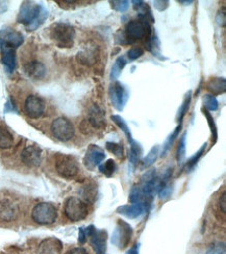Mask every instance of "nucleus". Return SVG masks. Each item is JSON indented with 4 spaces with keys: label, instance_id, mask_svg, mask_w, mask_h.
I'll list each match as a JSON object with an SVG mask.
<instances>
[{
    "label": "nucleus",
    "instance_id": "c03bdc74",
    "mask_svg": "<svg viewBox=\"0 0 226 254\" xmlns=\"http://www.w3.org/2000/svg\"><path fill=\"white\" fill-rule=\"evenodd\" d=\"M153 4H154V7H155L157 10H159V12H163V10H165V9L168 8V6H169V1H165V0L163 1V0H159V1H154Z\"/></svg>",
    "mask_w": 226,
    "mask_h": 254
},
{
    "label": "nucleus",
    "instance_id": "3c124183",
    "mask_svg": "<svg viewBox=\"0 0 226 254\" xmlns=\"http://www.w3.org/2000/svg\"><path fill=\"white\" fill-rule=\"evenodd\" d=\"M126 254H139V245H134L131 249L127 250Z\"/></svg>",
    "mask_w": 226,
    "mask_h": 254
},
{
    "label": "nucleus",
    "instance_id": "412c9836",
    "mask_svg": "<svg viewBox=\"0 0 226 254\" xmlns=\"http://www.w3.org/2000/svg\"><path fill=\"white\" fill-rule=\"evenodd\" d=\"M97 51L96 48H87L80 52H78L77 55V60L79 61V63L83 64V65L87 66H92L96 63L97 60Z\"/></svg>",
    "mask_w": 226,
    "mask_h": 254
},
{
    "label": "nucleus",
    "instance_id": "5701e85b",
    "mask_svg": "<svg viewBox=\"0 0 226 254\" xmlns=\"http://www.w3.org/2000/svg\"><path fill=\"white\" fill-rule=\"evenodd\" d=\"M14 135L5 127L0 126V148L1 149H9L14 146Z\"/></svg>",
    "mask_w": 226,
    "mask_h": 254
},
{
    "label": "nucleus",
    "instance_id": "4be33fe9",
    "mask_svg": "<svg viewBox=\"0 0 226 254\" xmlns=\"http://www.w3.org/2000/svg\"><path fill=\"white\" fill-rule=\"evenodd\" d=\"M208 90L212 93V95H219L225 92L226 90V80L225 78L221 77H215L212 78L208 84H207Z\"/></svg>",
    "mask_w": 226,
    "mask_h": 254
},
{
    "label": "nucleus",
    "instance_id": "2eb2a0df",
    "mask_svg": "<svg viewBox=\"0 0 226 254\" xmlns=\"http://www.w3.org/2000/svg\"><path fill=\"white\" fill-rule=\"evenodd\" d=\"M89 124L95 129H103L106 126L105 111L99 104H93L88 113Z\"/></svg>",
    "mask_w": 226,
    "mask_h": 254
},
{
    "label": "nucleus",
    "instance_id": "37998d69",
    "mask_svg": "<svg viewBox=\"0 0 226 254\" xmlns=\"http://www.w3.org/2000/svg\"><path fill=\"white\" fill-rule=\"evenodd\" d=\"M218 205H219V209L221 213L225 215V213H226V194H225V192H223L222 195L220 196L219 201H218Z\"/></svg>",
    "mask_w": 226,
    "mask_h": 254
},
{
    "label": "nucleus",
    "instance_id": "f257e3e1",
    "mask_svg": "<svg viewBox=\"0 0 226 254\" xmlns=\"http://www.w3.org/2000/svg\"><path fill=\"white\" fill-rule=\"evenodd\" d=\"M48 17L47 9L34 2H24L21 5L18 22L26 26L28 30H35L41 26Z\"/></svg>",
    "mask_w": 226,
    "mask_h": 254
},
{
    "label": "nucleus",
    "instance_id": "39448f33",
    "mask_svg": "<svg viewBox=\"0 0 226 254\" xmlns=\"http://www.w3.org/2000/svg\"><path fill=\"white\" fill-rule=\"evenodd\" d=\"M57 218L58 210L56 206L48 202L37 204L31 211V219L40 225H50L55 223Z\"/></svg>",
    "mask_w": 226,
    "mask_h": 254
},
{
    "label": "nucleus",
    "instance_id": "4468645a",
    "mask_svg": "<svg viewBox=\"0 0 226 254\" xmlns=\"http://www.w3.org/2000/svg\"><path fill=\"white\" fill-rule=\"evenodd\" d=\"M104 158H105V153L101 148H99L96 145H91L88 148L87 153L84 155L83 163L88 169L93 170L94 168L99 166L104 161Z\"/></svg>",
    "mask_w": 226,
    "mask_h": 254
},
{
    "label": "nucleus",
    "instance_id": "7ed1b4c3",
    "mask_svg": "<svg viewBox=\"0 0 226 254\" xmlns=\"http://www.w3.org/2000/svg\"><path fill=\"white\" fill-rule=\"evenodd\" d=\"M127 44H133L138 40L151 36V27L149 23L143 20H131L122 31Z\"/></svg>",
    "mask_w": 226,
    "mask_h": 254
},
{
    "label": "nucleus",
    "instance_id": "864d4df0",
    "mask_svg": "<svg viewBox=\"0 0 226 254\" xmlns=\"http://www.w3.org/2000/svg\"><path fill=\"white\" fill-rule=\"evenodd\" d=\"M179 3H184V5H191L194 1L193 0H189V1H184V0H178Z\"/></svg>",
    "mask_w": 226,
    "mask_h": 254
},
{
    "label": "nucleus",
    "instance_id": "de8ad7c7",
    "mask_svg": "<svg viewBox=\"0 0 226 254\" xmlns=\"http://www.w3.org/2000/svg\"><path fill=\"white\" fill-rule=\"evenodd\" d=\"M66 254H87V251L82 247H75L69 250Z\"/></svg>",
    "mask_w": 226,
    "mask_h": 254
},
{
    "label": "nucleus",
    "instance_id": "e433bc0d",
    "mask_svg": "<svg viewBox=\"0 0 226 254\" xmlns=\"http://www.w3.org/2000/svg\"><path fill=\"white\" fill-rule=\"evenodd\" d=\"M206 254H226V247L223 242H215L207 249Z\"/></svg>",
    "mask_w": 226,
    "mask_h": 254
},
{
    "label": "nucleus",
    "instance_id": "f8f14e48",
    "mask_svg": "<svg viewBox=\"0 0 226 254\" xmlns=\"http://www.w3.org/2000/svg\"><path fill=\"white\" fill-rule=\"evenodd\" d=\"M25 114L31 119H38L45 112V102L37 95H29L24 102Z\"/></svg>",
    "mask_w": 226,
    "mask_h": 254
},
{
    "label": "nucleus",
    "instance_id": "603ef678",
    "mask_svg": "<svg viewBox=\"0 0 226 254\" xmlns=\"http://www.w3.org/2000/svg\"><path fill=\"white\" fill-rule=\"evenodd\" d=\"M5 9H6V2H3V1H0V14H1V13H3Z\"/></svg>",
    "mask_w": 226,
    "mask_h": 254
},
{
    "label": "nucleus",
    "instance_id": "a18cd8bd",
    "mask_svg": "<svg viewBox=\"0 0 226 254\" xmlns=\"http://www.w3.org/2000/svg\"><path fill=\"white\" fill-rule=\"evenodd\" d=\"M216 21H217V23H218V25H220V26H225V21H226V18H225V12L224 10H220V12L218 13V15H217V17H216Z\"/></svg>",
    "mask_w": 226,
    "mask_h": 254
},
{
    "label": "nucleus",
    "instance_id": "c756f323",
    "mask_svg": "<svg viewBox=\"0 0 226 254\" xmlns=\"http://www.w3.org/2000/svg\"><path fill=\"white\" fill-rule=\"evenodd\" d=\"M191 100H192V93H191V92H189V93L187 94V96H186L185 100L182 101L181 107H180V108H179V110H178L177 117H176L177 122H179V123H181V122H182V119H184V117L186 116V114H187V113H188V111H189Z\"/></svg>",
    "mask_w": 226,
    "mask_h": 254
},
{
    "label": "nucleus",
    "instance_id": "423d86ee",
    "mask_svg": "<svg viewBox=\"0 0 226 254\" xmlns=\"http://www.w3.org/2000/svg\"><path fill=\"white\" fill-rule=\"evenodd\" d=\"M56 170L61 177L72 179L78 175L79 166L73 156L58 154L56 157Z\"/></svg>",
    "mask_w": 226,
    "mask_h": 254
},
{
    "label": "nucleus",
    "instance_id": "79ce46f5",
    "mask_svg": "<svg viewBox=\"0 0 226 254\" xmlns=\"http://www.w3.org/2000/svg\"><path fill=\"white\" fill-rule=\"evenodd\" d=\"M172 194V187L168 184L164 187H161L159 190H158V196H159V199L160 200H166L167 198H169Z\"/></svg>",
    "mask_w": 226,
    "mask_h": 254
},
{
    "label": "nucleus",
    "instance_id": "ddd939ff",
    "mask_svg": "<svg viewBox=\"0 0 226 254\" xmlns=\"http://www.w3.org/2000/svg\"><path fill=\"white\" fill-rule=\"evenodd\" d=\"M21 161L29 168H37L42 163V150L36 145L25 147L21 153Z\"/></svg>",
    "mask_w": 226,
    "mask_h": 254
},
{
    "label": "nucleus",
    "instance_id": "58836bf2",
    "mask_svg": "<svg viewBox=\"0 0 226 254\" xmlns=\"http://www.w3.org/2000/svg\"><path fill=\"white\" fill-rule=\"evenodd\" d=\"M110 3L112 8L119 13L126 12L129 7V2L126 1V0H113V1H110Z\"/></svg>",
    "mask_w": 226,
    "mask_h": 254
},
{
    "label": "nucleus",
    "instance_id": "6ab92c4d",
    "mask_svg": "<svg viewBox=\"0 0 226 254\" xmlns=\"http://www.w3.org/2000/svg\"><path fill=\"white\" fill-rule=\"evenodd\" d=\"M19 208L10 201L4 200L0 202V219L3 221H13L18 217Z\"/></svg>",
    "mask_w": 226,
    "mask_h": 254
},
{
    "label": "nucleus",
    "instance_id": "f03ea898",
    "mask_svg": "<svg viewBox=\"0 0 226 254\" xmlns=\"http://www.w3.org/2000/svg\"><path fill=\"white\" fill-rule=\"evenodd\" d=\"M75 29L68 23L59 22L50 29V38L60 48H71L75 40Z\"/></svg>",
    "mask_w": 226,
    "mask_h": 254
},
{
    "label": "nucleus",
    "instance_id": "c9c22d12",
    "mask_svg": "<svg viewBox=\"0 0 226 254\" xmlns=\"http://www.w3.org/2000/svg\"><path fill=\"white\" fill-rule=\"evenodd\" d=\"M186 140H187V132L181 135L178 149H177V162L178 164H182L186 158Z\"/></svg>",
    "mask_w": 226,
    "mask_h": 254
},
{
    "label": "nucleus",
    "instance_id": "a19ab883",
    "mask_svg": "<svg viewBox=\"0 0 226 254\" xmlns=\"http://www.w3.org/2000/svg\"><path fill=\"white\" fill-rule=\"evenodd\" d=\"M143 55H144V50L141 47H133L129 49L126 54L128 60L131 61H135L139 58H141Z\"/></svg>",
    "mask_w": 226,
    "mask_h": 254
},
{
    "label": "nucleus",
    "instance_id": "a878e982",
    "mask_svg": "<svg viewBox=\"0 0 226 254\" xmlns=\"http://www.w3.org/2000/svg\"><path fill=\"white\" fill-rule=\"evenodd\" d=\"M181 128H182V123H179V125L176 127L175 130L168 136V139L166 140V142H165V144L163 146V150H161V156H166L167 155V153L171 149V147L173 146L175 140L177 139V136L179 135V132H180Z\"/></svg>",
    "mask_w": 226,
    "mask_h": 254
},
{
    "label": "nucleus",
    "instance_id": "09e8293b",
    "mask_svg": "<svg viewBox=\"0 0 226 254\" xmlns=\"http://www.w3.org/2000/svg\"><path fill=\"white\" fill-rule=\"evenodd\" d=\"M87 236H85V232H84V228L80 227L79 228V232H78V241L80 244H84L85 242H87Z\"/></svg>",
    "mask_w": 226,
    "mask_h": 254
},
{
    "label": "nucleus",
    "instance_id": "ea45409f",
    "mask_svg": "<svg viewBox=\"0 0 226 254\" xmlns=\"http://www.w3.org/2000/svg\"><path fill=\"white\" fill-rule=\"evenodd\" d=\"M106 149L109 150L110 152H112L113 154H115L118 157H122L123 156V146L120 144L117 143H113V142H107L105 144Z\"/></svg>",
    "mask_w": 226,
    "mask_h": 254
},
{
    "label": "nucleus",
    "instance_id": "c85d7f7f",
    "mask_svg": "<svg viewBox=\"0 0 226 254\" xmlns=\"http://www.w3.org/2000/svg\"><path fill=\"white\" fill-rule=\"evenodd\" d=\"M203 105L208 112L217 111L219 108V103L217 98L212 94H206L203 96Z\"/></svg>",
    "mask_w": 226,
    "mask_h": 254
},
{
    "label": "nucleus",
    "instance_id": "dca6fc26",
    "mask_svg": "<svg viewBox=\"0 0 226 254\" xmlns=\"http://www.w3.org/2000/svg\"><path fill=\"white\" fill-rule=\"evenodd\" d=\"M24 71L26 75L31 79L40 80L46 75V67L40 61H30L24 65Z\"/></svg>",
    "mask_w": 226,
    "mask_h": 254
},
{
    "label": "nucleus",
    "instance_id": "1a4fd4ad",
    "mask_svg": "<svg viewBox=\"0 0 226 254\" xmlns=\"http://www.w3.org/2000/svg\"><path fill=\"white\" fill-rule=\"evenodd\" d=\"M87 238L90 239L91 246L93 247L96 254H106V238L107 234L105 230L97 229L94 225H90L84 228Z\"/></svg>",
    "mask_w": 226,
    "mask_h": 254
},
{
    "label": "nucleus",
    "instance_id": "7c9ffc66",
    "mask_svg": "<svg viewBox=\"0 0 226 254\" xmlns=\"http://www.w3.org/2000/svg\"><path fill=\"white\" fill-rule=\"evenodd\" d=\"M129 201L132 203H143L144 204V196L142 193L141 187L134 186L129 193Z\"/></svg>",
    "mask_w": 226,
    "mask_h": 254
},
{
    "label": "nucleus",
    "instance_id": "2f4dec72",
    "mask_svg": "<svg viewBox=\"0 0 226 254\" xmlns=\"http://www.w3.org/2000/svg\"><path fill=\"white\" fill-rule=\"evenodd\" d=\"M98 167H99V171L107 177L113 176L117 170V165L114 160H107L105 163H103L102 165H99Z\"/></svg>",
    "mask_w": 226,
    "mask_h": 254
},
{
    "label": "nucleus",
    "instance_id": "b1692460",
    "mask_svg": "<svg viewBox=\"0 0 226 254\" xmlns=\"http://www.w3.org/2000/svg\"><path fill=\"white\" fill-rule=\"evenodd\" d=\"M129 145H131V150H129V162L132 163V165H137V163L140 161V158L142 156L143 150L142 147L138 142H136L135 140H133L132 142H129Z\"/></svg>",
    "mask_w": 226,
    "mask_h": 254
},
{
    "label": "nucleus",
    "instance_id": "6e6552de",
    "mask_svg": "<svg viewBox=\"0 0 226 254\" xmlns=\"http://www.w3.org/2000/svg\"><path fill=\"white\" fill-rule=\"evenodd\" d=\"M133 237V228L123 220H118L112 236V243L120 249L125 248Z\"/></svg>",
    "mask_w": 226,
    "mask_h": 254
},
{
    "label": "nucleus",
    "instance_id": "393cba45",
    "mask_svg": "<svg viewBox=\"0 0 226 254\" xmlns=\"http://www.w3.org/2000/svg\"><path fill=\"white\" fill-rule=\"evenodd\" d=\"M126 63L127 62L124 57H119L115 61L114 65L112 67V71H111V80L112 81H116L118 78H119L122 70L126 66Z\"/></svg>",
    "mask_w": 226,
    "mask_h": 254
},
{
    "label": "nucleus",
    "instance_id": "72a5a7b5",
    "mask_svg": "<svg viewBox=\"0 0 226 254\" xmlns=\"http://www.w3.org/2000/svg\"><path fill=\"white\" fill-rule=\"evenodd\" d=\"M82 198L84 199V202L87 201V202L93 203L95 199H96V195H97V189L94 186L88 185L83 187L82 189V192H81Z\"/></svg>",
    "mask_w": 226,
    "mask_h": 254
},
{
    "label": "nucleus",
    "instance_id": "f704fd0d",
    "mask_svg": "<svg viewBox=\"0 0 226 254\" xmlns=\"http://www.w3.org/2000/svg\"><path fill=\"white\" fill-rule=\"evenodd\" d=\"M206 149H207V144H204V145H202V147L198 150V152L194 154V155L190 158V160H189L188 163H187V166H186L187 171L192 170V169L196 166V164L198 163V161L200 160L201 156L204 154V152H206Z\"/></svg>",
    "mask_w": 226,
    "mask_h": 254
},
{
    "label": "nucleus",
    "instance_id": "49530a36",
    "mask_svg": "<svg viewBox=\"0 0 226 254\" xmlns=\"http://www.w3.org/2000/svg\"><path fill=\"white\" fill-rule=\"evenodd\" d=\"M4 112L5 113H10V112H17V109H16V105L14 104L13 100L9 99L6 104H5V109H4Z\"/></svg>",
    "mask_w": 226,
    "mask_h": 254
},
{
    "label": "nucleus",
    "instance_id": "20e7f679",
    "mask_svg": "<svg viewBox=\"0 0 226 254\" xmlns=\"http://www.w3.org/2000/svg\"><path fill=\"white\" fill-rule=\"evenodd\" d=\"M64 214L68 220L78 222L87 218L89 214L88 205L84 201L77 197H70L67 199L64 207Z\"/></svg>",
    "mask_w": 226,
    "mask_h": 254
},
{
    "label": "nucleus",
    "instance_id": "f3484780",
    "mask_svg": "<svg viewBox=\"0 0 226 254\" xmlns=\"http://www.w3.org/2000/svg\"><path fill=\"white\" fill-rule=\"evenodd\" d=\"M63 250L62 242L57 238H47L41 242L38 254H61Z\"/></svg>",
    "mask_w": 226,
    "mask_h": 254
},
{
    "label": "nucleus",
    "instance_id": "473e14b6",
    "mask_svg": "<svg viewBox=\"0 0 226 254\" xmlns=\"http://www.w3.org/2000/svg\"><path fill=\"white\" fill-rule=\"evenodd\" d=\"M158 150H159L158 146H154L151 148V150L148 152L146 157L142 161L143 168H148L154 164V162L156 161V158L158 156Z\"/></svg>",
    "mask_w": 226,
    "mask_h": 254
},
{
    "label": "nucleus",
    "instance_id": "0eeeda50",
    "mask_svg": "<svg viewBox=\"0 0 226 254\" xmlns=\"http://www.w3.org/2000/svg\"><path fill=\"white\" fill-rule=\"evenodd\" d=\"M50 130L52 135L61 142L70 141L75 134L74 126L67 118L59 117L51 123Z\"/></svg>",
    "mask_w": 226,
    "mask_h": 254
},
{
    "label": "nucleus",
    "instance_id": "9b49d317",
    "mask_svg": "<svg viewBox=\"0 0 226 254\" xmlns=\"http://www.w3.org/2000/svg\"><path fill=\"white\" fill-rule=\"evenodd\" d=\"M110 98L113 107L117 111H122L128 100L129 94L120 82H115L110 87Z\"/></svg>",
    "mask_w": 226,
    "mask_h": 254
},
{
    "label": "nucleus",
    "instance_id": "a211bd4d",
    "mask_svg": "<svg viewBox=\"0 0 226 254\" xmlns=\"http://www.w3.org/2000/svg\"><path fill=\"white\" fill-rule=\"evenodd\" d=\"M145 210V204L143 203H132L128 205H122L117 208V213L128 219H137L142 216Z\"/></svg>",
    "mask_w": 226,
    "mask_h": 254
},
{
    "label": "nucleus",
    "instance_id": "9d476101",
    "mask_svg": "<svg viewBox=\"0 0 226 254\" xmlns=\"http://www.w3.org/2000/svg\"><path fill=\"white\" fill-rule=\"evenodd\" d=\"M24 37L14 29L0 31V49H17L23 44Z\"/></svg>",
    "mask_w": 226,
    "mask_h": 254
},
{
    "label": "nucleus",
    "instance_id": "4c0bfd02",
    "mask_svg": "<svg viewBox=\"0 0 226 254\" xmlns=\"http://www.w3.org/2000/svg\"><path fill=\"white\" fill-rule=\"evenodd\" d=\"M203 115L206 116V118L208 120V124L210 126L211 132H212V140H214V143H215V142L217 141V136H218V134H217V126H216V124H215L214 118H213V116L211 115L210 112H208L207 110H203Z\"/></svg>",
    "mask_w": 226,
    "mask_h": 254
},
{
    "label": "nucleus",
    "instance_id": "8fccbe9b",
    "mask_svg": "<svg viewBox=\"0 0 226 254\" xmlns=\"http://www.w3.org/2000/svg\"><path fill=\"white\" fill-rule=\"evenodd\" d=\"M132 3H133L134 8H135L136 10H138V12H139L140 9H142V8L146 5L145 2H144V1H141V0H139V1H138V0H133Z\"/></svg>",
    "mask_w": 226,
    "mask_h": 254
},
{
    "label": "nucleus",
    "instance_id": "5fc2aeb1",
    "mask_svg": "<svg viewBox=\"0 0 226 254\" xmlns=\"http://www.w3.org/2000/svg\"><path fill=\"white\" fill-rule=\"evenodd\" d=\"M5 254H13V253H5Z\"/></svg>",
    "mask_w": 226,
    "mask_h": 254
},
{
    "label": "nucleus",
    "instance_id": "cd10ccee",
    "mask_svg": "<svg viewBox=\"0 0 226 254\" xmlns=\"http://www.w3.org/2000/svg\"><path fill=\"white\" fill-rule=\"evenodd\" d=\"M146 47L150 52H152L153 56L157 57L160 60H163V58H160V56H159L160 55V46H159V41L157 40L156 37H154V36L148 37Z\"/></svg>",
    "mask_w": 226,
    "mask_h": 254
},
{
    "label": "nucleus",
    "instance_id": "aec40b11",
    "mask_svg": "<svg viewBox=\"0 0 226 254\" xmlns=\"http://www.w3.org/2000/svg\"><path fill=\"white\" fill-rule=\"evenodd\" d=\"M2 58L1 62L7 73L12 74L17 68V56L15 49H1Z\"/></svg>",
    "mask_w": 226,
    "mask_h": 254
},
{
    "label": "nucleus",
    "instance_id": "bb28decb",
    "mask_svg": "<svg viewBox=\"0 0 226 254\" xmlns=\"http://www.w3.org/2000/svg\"><path fill=\"white\" fill-rule=\"evenodd\" d=\"M111 119L113 120V122L119 127V128L124 132V134L126 135L128 142H132L134 139L132 136V133H131V130H129V127L127 125V123L125 122V120L121 117V116L119 115H112Z\"/></svg>",
    "mask_w": 226,
    "mask_h": 254
}]
</instances>
